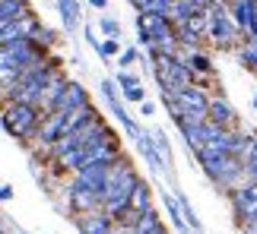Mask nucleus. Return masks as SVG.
<instances>
[{
    "label": "nucleus",
    "mask_w": 257,
    "mask_h": 234,
    "mask_svg": "<svg viewBox=\"0 0 257 234\" xmlns=\"http://www.w3.org/2000/svg\"><path fill=\"white\" fill-rule=\"evenodd\" d=\"M203 42H210L213 48H219V51H235L244 35L238 32V26L232 22L229 16V6L222 4V0H213L210 6H206V35Z\"/></svg>",
    "instance_id": "obj_2"
},
{
    "label": "nucleus",
    "mask_w": 257,
    "mask_h": 234,
    "mask_svg": "<svg viewBox=\"0 0 257 234\" xmlns=\"http://www.w3.org/2000/svg\"><path fill=\"white\" fill-rule=\"evenodd\" d=\"M210 4H213V0H172V10H169L172 26H181L184 19L194 16V13H206Z\"/></svg>",
    "instance_id": "obj_19"
},
{
    "label": "nucleus",
    "mask_w": 257,
    "mask_h": 234,
    "mask_svg": "<svg viewBox=\"0 0 257 234\" xmlns=\"http://www.w3.org/2000/svg\"><path fill=\"white\" fill-rule=\"evenodd\" d=\"M162 206H165V212H169V222H172V228L178 234H191V228H187V222L181 216V206H178V200H175V193H169V190L162 193Z\"/></svg>",
    "instance_id": "obj_23"
},
{
    "label": "nucleus",
    "mask_w": 257,
    "mask_h": 234,
    "mask_svg": "<svg viewBox=\"0 0 257 234\" xmlns=\"http://www.w3.org/2000/svg\"><path fill=\"white\" fill-rule=\"evenodd\" d=\"M98 57H102V60L111 66V57H117L121 54V38H105V42H98Z\"/></svg>",
    "instance_id": "obj_28"
},
{
    "label": "nucleus",
    "mask_w": 257,
    "mask_h": 234,
    "mask_svg": "<svg viewBox=\"0 0 257 234\" xmlns=\"http://www.w3.org/2000/svg\"><path fill=\"white\" fill-rule=\"evenodd\" d=\"M131 231H137V234H159V231H169V228H165V222H162V216H159V209L150 206V209H143V212H140V218L134 222V228H131Z\"/></svg>",
    "instance_id": "obj_21"
},
{
    "label": "nucleus",
    "mask_w": 257,
    "mask_h": 234,
    "mask_svg": "<svg viewBox=\"0 0 257 234\" xmlns=\"http://www.w3.org/2000/svg\"><path fill=\"white\" fill-rule=\"evenodd\" d=\"M64 89H67V73H64V66H61V70H54V73H51V80L45 82L42 95H38V102H35L38 114L54 111V108H57V98L64 95Z\"/></svg>",
    "instance_id": "obj_10"
},
{
    "label": "nucleus",
    "mask_w": 257,
    "mask_h": 234,
    "mask_svg": "<svg viewBox=\"0 0 257 234\" xmlns=\"http://www.w3.org/2000/svg\"><path fill=\"white\" fill-rule=\"evenodd\" d=\"M206 120L216 124V126H222V130H232V126H238V114H235V108L229 104V98H222V95H210Z\"/></svg>",
    "instance_id": "obj_12"
},
{
    "label": "nucleus",
    "mask_w": 257,
    "mask_h": 234,
    "mask_svg": "<svg viewBox=\"0 0 257 234\" xmlns=\"http://www.w3.org/2000/svg\"><path fill=\"white\" fill-rule=\"evenodd\" d=\"M137 149H140V155H143V162L150 164V171L153 174H162L165 178V164H162V158H159V152H156V146H153V140H150V133H143L140 130V136H137Z\"/></svg>",
    "instance_id": "obj_20"
},
{
    "label": "nucleus",
    "mask_w": 257,
    "mask_h": 234,
    "mask_svg": "<svg viewBox=\"0 0 257 234\" xmlns=\"http://www.w3.org/2000/svg\"><path fill=\"white\" fill-rule=\"evenodd\" d=\"M175 57H178V60H181L194 76H213V60H210V54H206L203 48H181V44H178Z\"/></svg>",
    "instance_id": "obj_13"
},
{
    "label": "nucleus",
    "mask_w": 257,
    "mask_h": 234,
    "mask_svg": "<svg viewBox=\"0 0 257 234\" xmlns=\"http://www.w3.org/2000/svg\"><path fill=\"white\" fill-rule=\"evenodd\" d=\"M134 26H137V32H143V35H150V42L156 35H165V32H172V19L169 16H159V13H137L134 19Z\"/></svg>",
    "instance_id": "obj_15"
},
{
    "label": "nucleus",
    "mask_w": 257,
    "mask_h": 234,
    "mask_svg": "<svg viewBox=\"0 0 257 234\" xmlns=\"http://www.w3.org/2000/svg\"><path fill=\"white\" fill-rule=\"evenodd\" d=\"M162 104L169 108V114H181L187 120H206V104H210V92L203 89L200 82L184 86V89H175L169 95H162Z\"/></svg>",
    "instance_id": "obj_3"
},
{
    "label": "nucleus",
    "mask_w": 257,
    "mask_h": 234,
    "mask_svg": "<svg viewBox=\"0 0 257 234\" xmlns=\"http://www.w3.org/2000/svg\"><path fill=\"white\" fill-rule=\"evenodd\" d=\"M86 44L89 48H98V38L92 35V26H86Z\"/></svg>",
    "instance_id": "obj_36"
},
{
    "label": "nucleus",
    "mask_w": 257,
    "mask_h": 234,
    "mask_svg": "<svg viewBox=\"0 0 257 234\" xmlns=\"http://www.w3.org/2000/svg\"><path fill=\"white\" fill-rule=\"evenodd\" d=\"M238 64L244 66V70H251V73L257 76V42L244 38V42L238 44Z\"/></svg>",
    "instance_id": "obj_25"
},
{
    "label": "nucleus",
    "mask_w": 257,
    "mask_h": 234,
    "mask_svg": "<svg viewBox=\"0 0 257 234\" xmlns=\"http://www.w3.org/2000/svg\"><path fill=\"white\" fill-rule=\"evenodd\" d=\"M254 111H257V92H254Z\"/></svg>",
    "instance_id": "obj_38"
},
{
    "label": "nucleus",
    "mask_w": 257,
    "mask_h": 234,
    "mask_svg": "<svg viewBox=\"0 0 257 234\" xmlns=\"http://www.w3.org/2000/svg\"><path fill=\"white\" fill-rule=\"evenodd\" d=\"M98 28H102L105 38H121V22H117L114 16H102L98 19Z\"/></svg>",
    "instance_id": "obj_32"
},
{
    "label": "nucleus",
    "mask_w": 257,
    "mask_h": 234,
    "mask_svg": "<svg viewBox=\"0 0 257 234\" xmlns=\"http://www.w3.org/2000/svg\"><path fill=\"white\" fill-rule=\"evenodd\" d=\"M57 4V16L64 22V32L67 35H76V28L83 22V10H80V0H54Z\"/></svg>",
    "instance_id": "obj_18"
},
{
    "label": "nucleus",
    "mask_w": 257,
    "mask_h": 234,
    "mask_svg": "<svg viewBox=\"0 0 257 234\" xmlns=\"http://www.w3.org/2000/svg\"><path fill=\"white\" fill-rule=\"evenodd\" d=\"M98 92H102V98H105V104H108V111H111V117L121 124V130L137 140V136H140V126H137V120L127 114L124 102L117 98V86H114V80H102V82H98Z\"/></svg>",
    "instance_id": "obj_7"
},
{
    "label": "nucleus",
    "mask_w": 257,
    "mask_h": 234,
    "mask_svg": "<svg viewBox=\"0 0 257 234\" xmlns=\"http://www.w3.org/2000/svg\"><path fill=\"white\" fill-rule=\"evenodd\" d=\"M92 209H98V196L92 190L80 187V184L70 178V184H67V212H70V216H83V212H92Z\"/></svg>",
    "instance_id": "obj_11"
},
{
    "label": "nucleus",
    "mask_w": 257,
    "mask_h": 234,
    "mask_svg": "<svg viewBox=\"0 0 257 234\" xmlns=\"http://www.w3.org/2000/svg\"><path fill=\"white\" fill-rule=\"evenodd\" d=\"M137 114H140V117H153V114H156V104H153L150 98H143V102H140V111H137Z\"/></svg>",
    "instance_id": "obj_34"
},
{
    "label": "nucleus",
    "mask_w": 257,
    "mask_h": 234,
    "mask_svg": "<svg viewBox=\"0 0 257 234\" xmlns=\"http://www.w3.org/2000/svg\"><path fill=\"white\" fill-rule=\"evenodd\" d=\"M83 104H89V92H86V86L83 82H76V80H67V89L64 95L57 98V108L54 111H76V108H83Z\"/></svg>",
    "instance_id": "obj_16"
},
{
    "label": "nucleus",
    "mask_w": 257,
    "mask_h": 234,
    "mask_svg": "<svg viewBox=\"0 0 257 234\" xmlns=\"http://www.w3.org/2000/svg\"><path fill=\"white\" fill-rule=\"evenodd\" d=\"M23 13H29V0H0V22H10Z\"/></svg>",
    "instance_id": "obj_27"
},
{
    "label": "nucleus",
    "mask_w": 257,
    "mask_h": 234,
    "mask_svg": "<svg viewBox=\"0 0 257 234\" xmlns=\"http://www.w3.org/2000/svg\"><path fill=\"white\" fill-rule=\"evenodd\" d=\"M127 234H137V231H127Z\"/></svg>",
    "instance_id": "obj_39"
},
{
    "label": "nucleus",
    "mask_w": 257,
    "mask_h": 234,
    "mask_svg": "<svg viewBox=\"0 0 257 234\" xmlns=\"http://www.w3.org/2000/svg\"><path fill=\"white\" fill-rule=\"evenodd\" d=\"M124 92V102H131V104H140L143 98H146V86L140 82V86H131V89H121Z\"/></svg>",
    "instance_id": "obj_33"
},
{
    "label": "nucleus",
    "mask_w": 257,
    "mask_h": 234,
    "mask_svg": "<svg viewBox=\"0 0 257 234\" xmlns=\"http://www.w3.org/2000/svg\"><path fill=\"white\" fill-rule=\"evenodd\" d=\"M92 114H95V104L92 102L83 104V108H76V111H70V114H67V120H64V133H76L83 124L92 120Z\"/></svg>",
    "instance_id": "obj_24"
},
{
    "label": "nucleus",
    "mask_w": 257,
    "mask_h": 234,
    "mask_svg": "<svg viewBox=\"0 0 257 234\" xmlns=\"http://www.w3.org/2000/svg\"><path fill=\"white\" fill-rule=\"evenodd\" d=\"M225 6H229V16H232V22L238 26V32L248 35V28L254 22V13H257V4L254 0H232V4H225Z\"/></svg>",
    "instance_id": "obj_17"
},
{
    "label": "nucleus",
    "mask_w": 257,
    "mask_h": 234,
    "mask_svg": "<svg viewBox=\"0 0 257 234\" xmlns=\"http://www.w3.org/2000/svg\"><path fill=\"white\" fill-rule=\"evenodd\" d=\"M131 6L137 10V13H159V16H169L172 0H131Z\"/></svg>",
    "instance_id": "obj_26"
},
{
    "label": "nucleus",
    "mask_w": 257,
    "mask_h": 234,
    "mask_svg": "<svg viewBox=\"0 0 257 234\" xmlns=\"http://www.w3.org/2000/svg\"><path fill=\"white\" fill-rule=\"evenodd\" d=\"M254 222H257V218H254Z\"/></svg>",
    "instance_id": "obj_40"
},
{
    "label": "nucleus",
    "mask_w": 257,
    "mask_h": 234,
    "mask_svg": "<svg viewBox=\"0 0 257 234\" xmlns=\"http://www.w3.org/2000/svg\"><path fill=\"white\" fill-rule=\"evenodd\" d=\"M137 178H140V174H137L134 162L124 158V155L108 168V180L102 187V196H98V209H102L108 218H117L127 209V200H131V190H134Z\"/></svg>",
    "instance_id": "obj_1"
},
{
    "label": "nucleus",
    "mask_w": 257,
    "mask_h": 234,
    "mask_svg": "<svg viewBox=\"0 0 257 234\" xmlns=\"http://www.w3.org/2000/svg\"><path fill=\"white\" fill-rule=\"evenodd\" d=\"M140 57H143V48H124L121 54H117V66H121V70H131L134 64H140Z\"/></svg>",
    "instance_id": "obj_29"
},
{
    "label": "nucleus",
    "mask_w": 257,
    "mask_h": 234,
    "mask_svg": "<svg viewBox=\"0 0 257 234\" xmlns=\"http://www.w3.org/2000/svg\"><path fill=\"white\" fill-rule=\"evenodd\" d=\"M108 168H111V164L89 162V164H83V168H76V171H73V180L80 184V187L92 190L95 196H102V187H105V180H108Z\"/></svg>",
    "instance_id": "obj_9"
},
{
    "label": "nucleus",
    "mask_w": 257,
    "mask_h": 234,
    "mask_svg": "<svg viewBox=\"0 0 257 234\" xmlns=\"http://www.w3.org/2000/svg\"><path fill=\"white\" fill-rule=\"evenodd\" d=\"M225 196H229V206H232V212H235L238 228L257 218V180H241V184H235V187L225 190Z\"/></svg>",
    "instance_id": "obj_6"
},
{
    "label": "nucleus",
    "mask_w": 257,
    "mask_h": 234,
    "mask_svg": "<svg viewBox=\"0 0 257 234\" xmlns=\"http://www.w3.org/2000/svg\"><path fill=\"white\" fill-rule=\"evenodd\" d=\"M89 6L92 10H108V0H89Z\"/></svg>",
    "instance_id": "obj_37"
},
{
    "label": "nucleus",
    "mask_w": 257,
    "mask_h": 234,
    "mask_svg": "<svg viewBox=\"0 0 257 234\" xmlns=\"http://www.w3.org/2000/svg\"><path fill=\"white\" fill-rule=\"evenodd\" d=\"M38 26L42 22H38V16L32 13V10L23 13V16H16V19H10V22H0V48L13 44V42H29Z\"/></svg>",
    "instance_id": "obj_8"
},
{
    "label": "nucleus",
    "mask_w": 257,
    "mask_h": 234,
    "mask_svg": "<svg viewBox=\"0 0 257 234\" xmlns=\"http://www.w3.org/2000/svg\"><path fill=\"white\" fill-rule=\"evenodd\" d=\"M197 164L203 168V174L210 178V184H216L222 193L244 180V164H241L238 155H232V152H222V155H216V158H203Z\"/></svg>",
    "instance_id": "obj_5"
},
{
    "label": "nucleus",
    "mask_w": 257,
    "mask_h": 234,
    "mask_svg": "<svg viewBox=\"0 0 257 234\" xmlns=\"http://www.w3.org/2000/svg\"><path fill=\"white\" fill-rule=\"evenodd\" d=\"M38 108L35 104H23V102H0V124L4 130L19 142H29L38 126Z\"/></svg>",
    "instance_id": "obj_4"
},
{
    "label": "nucleus",
    "mask_w": 257,
    "mask_h": 234,
    "mask_svg": "<svg viewBox=\"0 0 257 234\" xmlns=\"http://www.w3.org/2000/svg\"><path fill=\"white\" fill-rule=\"evenodd\" d=\"M111 80H114V86H121V89H131V86H140V82H143L137 73H131V70H121V66L114 70V76H111Z\"/></svg>",
    "instance_id": "obj_30"
},
{
    "label": "nucleus",
    "mask_w": 257,
    "mask_h": 234,
    "mask_svg": "<svg viewBox=\"0 0 257 234\" xmlns=\"http://www.w3.org/2000/svg\"><path fill=\"white\" fill-rule=\"evenodd\" d=\"M13 196H16V190L10 187V184H0V202H10Z\"/></svg>",
    "instance_id": "obj_35"
},
{
    "label": "nucleus",
    "mask_w": 257,
    "mask_h": 234,
    "mask_svg": "<svg viewBox=\"0 0 257 234\" xmlns=\"http://www.w3.org/2000/svg\"><path fill=\"white\" fill-rule=\"evenodd\" d=\"M150 206H153V184L143 180V178H137L134 190H131V200H127V209L143 212V209H150Z\"/></svg>",
    "instance_id": "obj_22"
},
{
    "label": "nucleus",
    "mask_w": 257,
    "mask_h": 234,
    "mask_svg": "<svg viewBox=\"0 0 257 234\" xmlns=\"http://www.w3.org/2000/svg\"><path fill=\"white\" fill-rule=\"evenodd\" d=\"M241 164H244V168H251V164H257V133H251V136H248V142H244Z\"/></svg>",
    "instance_id": "obj_31"
},
{
    "label": "nucleus",
    "mask_w": 257,
    "mask_h": 234,
    "mask_svg": "<svg viewBox=\"0 0 257 234\" xmlns=\"http://www.w3.org/2000/svg\"><path fill=\"white\" fill-rule=\"evenodd\" d=\"M73 225L80 234H111L114 218H108L102 209H92V212H83V216H73Z\"/></svg>",
    "instance_id": "obj_14"
}]
</instances>
